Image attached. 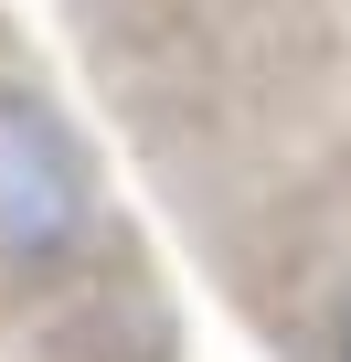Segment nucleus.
Masks as SVG:
<instances>
[]
</instances>
